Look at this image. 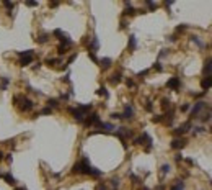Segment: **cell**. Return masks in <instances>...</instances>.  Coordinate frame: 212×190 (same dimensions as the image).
Instances as JSON below:
<instances>
[{
  "mask_svg": "<svg viewBox=\"0 0 212 190\" xmlns=\"http://www.w3.org/2000/svg\"><path fill=\"white\" fill-rule=\"evenodd\" d=\"M92 169H93V167L88 164V159H86V157H83L82 161L75 162L72 172H74V174H86V175H90V174H92Z\"/></svg>",
  "mask_w": 212,
  "mask_h": 190,
  "instance_id": "1",
  "label": "cell"
},
{
  "mask_svg": "<svg viewBox=\"0 0 212 190\" xmlns=\"http://www.w3.org/2000/svg\"><path fill=\"white\" fill-rule=\"evenodd\" d=\"M18 56H20V66L21 67H26L28 64L33 62V58H35V52L31 51V49H26V51H21V52H18Z\"/></svg>",
  "mask_w": 212,
  "mask_h": 190,
  "instance_id": "2",
  "label": "cell"
},
{
  "mask_svg": "<svg viewBox=\"0 0 212 190\" xmlns=\"http://www.w3.org/2000/svg\"><path fill=\"white\" fill-rule=\"evenodd\" d=\"M15 98L21 102V103H20V110H21V111H29V110L35 108V103H33V100H29V98L23 97V95H20V97L17 95Z\"/></svg>",
  "mask_w": 212,
  "mask_h": 190,
  "instance_id": "3",
  "label": "cell"
},
{
  "mask_svg": "<svg viewBox=\"0 0 212 190\" xmlns=\"http://www.w3.org/2000/svg\"><path fill=\"white\" fill-rule=\"evenodd\" d=\"M69 111L72 113V116H74L77 121H80V123L85 121V111H82L78 107H77V108H69Z\"/></svg>",
  "mask_w": 212,
  "mask_h": 190,
  "instance_id": "4",
  "label": "cell"
},
{
  "mask_svg": "<svg viewBox=\"0 0 212 190\" xmlns=\"http://www.w3.org/2000/svg\"><path fill=\"white\" fill-rule=\"evenodd\" d=\"M202 108H206V102H202V100H201V102H196V105L191 108V118H196V116L201 113Z\"/></svg>",
  "mask_w": 212,
  "mask_h": 190,
  "instance_id": "5",
  "label": "cell"
},
{
  "mask_svg": "<svg viewBox=\"0 0 212 190\" xmlns=\"http://www.w3.org/2000/svg\"><path fill=\"white\" fill-rule=\"evenodd\" d=\"M152 144V138H150L147 133H142V136H137V138H134V144H137V146H142V144Z\"/></svg>",
  "mask_w": 212,
  "mask_h": 190,
  "instance_id": "6",
  "label": "cell"
},
{
  "mask_svg": "<svg viewBox=\"0 0 212 190\" xmlns=\"http://www.w3.org/2000/svg\"><path fill=\"white\" fill-rule=\"evenodd\" d=\"M98 123H100V116H98V113H92V115H88V118L83 121L85 126H92V125H98Z\"/></svg>",
  "mask_w": 212,
  "mask_h": 190,
  "instance_id": "7",
  "label": "cell"
},
{
  "mask_svg": "<svg viewBox=\"0 0 212 190\" xmlns=\"http://www.w3.org/2000/svg\"><path fill=\"white\" fill-rule=\"evenodd\" d=\"M74 46V41L70 40V41H64V43H60V44H59V48H57V52L59 54H65V52H67V49H69V48H72Z\"/></svg>",
  "mask_w": 212,
  "mask_h": 190,
  "instance_id": "8",
  "label": "cell"
},
{
  "mask_svg": "<svg viewBox=\"0 0 212 190\" xmlns=\"http://www.w3.org/2000/svg\"><path fill=\"white\" fill-rule=\"evenodd\" d=\"M191 130V121H186L184 125H181L179 128L175 130V136H179V134H184V133H188Z\"/></svg>",
  "mask_w": 212,
  "mask_h": 190,
  "instance_id": "9",
  "label": "cell"
},
{
  "mask_svg": "<svg viewBox=\"0 0 212 190\" xmlns=\"http://www.w3.org/2000/svg\"><path fill=\"white\" fill-rule=\"evenodd\" d=\"M201 87H202V90H204V92H207V90L211 89V87H212V74L211 75H206V77L201 81Z\"/></svg>",
  "mask_w": 212,
  "mask_h": 190,
  "instance_id": "10",
  "label": "cell"
},
{
  "mask_svg": "<svg viewBox=\"0 0 212 190\" xmlns=\"http://www.w3.org/2000/svg\"><path fill=\"white\" fill-rule=\"evenodd\" d=\"M179 85H181V82H179V79H178V77H171L170 81L166 82V87H168V89H171V90H178V89H179Z\"/></svg>",
  "mask_w": 212,
  "mask_h": 190,
  "instance_id": "11",
  "label": "cell"
},
{
  "mask_svg": "<svg viewBox=\"0 0 212 190\" xmlns=\"http://www.w3.org/2000/svg\"><path fill=\"white\" fill-rule=\"evenodd\" d=\"M116 134H118V136L124 141V138H129V136L132 134V131L129 130V128H119V130L116 131Z\"/></svg>",
  "mask_w": 212,
  "mask_h": 190,
  "instance_id": "12",
  "label": "cell"
},
{
  "mask_svg": "<svg viewBox=\"0 0 212 190\" xmlns=\"http://www.w3.org/2000/svg\"><path fill=\"white\" fill-rule=\"evenodd\" d=\"M184 146H186V141H184V139L175 138L171 141V148H173V149H183Z\"/></svg>",
  "mask_w": 212,
  "mask_h": 190,
  "instance_id": "13",
  "label": "cell"
},
{
  "mask_svg": "<svg viewBox=\"0 0 212 190\" xmlns=\"http://www.w3.org/2000/svg\"><path fill=\"white\" fill-rule=\"evenodd\" d=\"M122 118H126V120H131L132 116H134V108H132L131 105H126L124 107V113H122Z\"/></svg>",
  "mask_w": 212,
  "mask_h": 190,
  "instance_id": "14",
  "label": "cell"
},
{
  "mask_svg": "<svg viewBox=\"0 0 212 190\" xmlns=\"http://www.w3.org/2000/svg\"><path fill=\"white\" fill-rule=\"evenodd\" d=\"M98 48H100L98 38H96V36H93V38H92V43L88 44V49H90V52H95V51H98Z\"/></svg>",
  "mask_w": 212,
  "mask_h": 190,
  "instance_id": "15",
  "label": "cell"
},
{
  "mask_svg": "<svg viewBox=\"0 0 212 190\" xmlns=\"http://www.w3.org/2000/svg\"><path fill=\"white\" fill-rule=\"evenodd\" d=\"M121 79H122V75H121V72H116V74H113L111 77H109V82L113 84V85H116V84H119Z\"/></svg>",
  "mask_w": 212,
  "mask_h": 190,
  "instance_id": "16",
  "label": "cell"
},
{
  "mask_svg": "<svg viewBox=\"0 0 212 190\" xmlns=\"http://www.w3.org/2000/svg\"><path fill=\"white\" fill-rule=\"evenodd\" d=\"M111 64H113V61L109 58H103L101 61H100V66L103 67V69H108V67H111Z\"/></svg>",
  "mask_w": 212,
  "mask_h": 190,
  "instance_id": "17",
  "label": "cell"
},
{
  "mask_svg": "<svg viewBox=\"0 0 212 190\" xmlns=\"http://www.w3.org/2000/svg\"><path fill=\"white\" fill-rule=\"evenodd\" d=\"M127 46H129V49H131V51H134V49L137 48V41H136V36H134V35L129 36V44H127Z\"/></svg>",
  "mask_w": 212,
  "mask_h": 190,
  "instance_id": "18",
  "label": "cell"
},
{
  "mask_svg": "<svg viewBox=\"0 0 212 190\" xmlns=\"http://www.w3.org/2000/svg\"><path fill=\"white\" fill-rule=\"evenodd\" d=\"M204 74H207V75L212 74V59H207V61H206V66H204Z\"/></svg>",
  "mask_w": 212,
  "mask_h": 190,
  "instance_id": "19",
  "label": "cell"
},
{
  "mask_svg": "<svg viewBox=\"0 0 212 190\" xmlns=\"http://www.w3.org/2000/svg\"><path fill=\"white\" fill-rule=\"evenodd\" d=\"M3 180H5V182H7L8 185H15V184H17V182H15V179H13V175H12V174H5V175H3Z\"/></svg>",
  "mask_w": 212,
  "mask_h": 190,
  "instance_id": "20",
  "label": "cell"
},
{
  "mask_svg": "<svg viewBox=\"0 0 212 190\" xmlns=\"http://www.w3.org/2000/svg\"><path fill=\"white\" fill-rule=\"evenodd\" d=\"M136 13V10L132 8V5L129 3V2H126V10H124V15H134Z\"/></svg>",
  "mask_w": 212,
  "mask_h": 190,
  "instance_id": "21",
  "label": "cell"
},
{
  "mask_svg": "<svg viewBox=\"0 0 212 190\" xmlns=\"http://www.w3.org/2000/svg\"><path fill=\"white\" fill-rule=\"evenodd\" d=\"M8 84H10V79H8V77H3L2 82H0V90H5L7 87H8Z\"/></svg>",
  "mask_w": 212,
  "mask_h": 190,
  "instance_id": "22",
  "label": "cell"
},
{
  "mask_svg": "<svg viewBox=\"0 0 212 190\" xmlns=\"http://www.w3.org/2000/svg\"><path fill=\"white\" fill-rule=\"evenodd\" d=\"M184 189V184H183V180H176V184L173 185L170 190H183Z\"/></svg>",
  "mask_w": 212,
  "mask_h": 190,
  "instance_id": "23",
  "label": "cell"
},
{
  "mask_svg": "<svg viewBox=\"0 0 212 190\" xmlns=\"http://www.w3.org/2000/svg\"><path fill=\"white\" fill-rule=\"evenodd\" d=\"M46 41H49V35H47V33H41L39 38H38V43L43 44V43H46Z\"/></svg>",
  "mask_w": 212,
  "mask_h": 190,
  "instance_id": "24",
  "label": "cell"
},
{
  "mask_svg": "<svg viewBox=\"0 0 212 190\" xmlns=\"http://www.w3.org/2000/svg\"><path fill=\"white\" fill-rule=\"evenodd\" d=\"M47 105H49V108H57V107H59V100L51 98V100H47Z\"/></svg>",
  "mask_w": 212,
  "mask_h": 190,
  "instance_id": "25",
  "label": "cell"
},
{
  "mask_svg": "<svg viewBox=\"0 0 212 190\" xmlns=\"http://www.w3.org/2000/svg\"><path fill=\"white\" fill-rule=\"evenodd\" d=\"M98 126L104 128V130H114V126H113L111 123H101V121H100V123H98Z\"/></svg>",
  "mask_w": 212,
  "mask_h": 190,
  "instance_id": "26",
  "label": "cell"
},
{
  "mask_svg": "<svg viewBox=\"0 0 212 190\" xmlns=\"http://www.w3.org/2000/svg\"><path fill=\"white\" fill-rule=\"evenodd\" d=\"M212 118V113L211 111H207V113H204V115L201 116V121H202V123H206V121H209Z\"/></svg>",
  "mask_w": 212,
  "mask_h": 190,
  "instance_id": "27",
  "label": "cell"
},
{
  "mask_svg": "<svg viewBox=\"0 0 212 190\" xmlns=\"http://www.w3.org/2000/svg\"><path fill=\"white\" fill-rule=\"evenodd\" d=\"M98 95H103L104 98H108V90H106V89H104V87H100V89H98Z\"/></svg>",
  "mask_w": 212,
  "mask_h": 190,
  "instance_id": "28",
  "label": "cell"
},
{
  "mask_svg": "<svg viewBox=\"0 0 212 190\" xmlns=\"http://www.w3.org/2000/svg\"><path fill=\"white\" fill-rule=\"evenodd\" d=\"M191 41H194V43H196V44H197L199 48H204V44H202V43L199 41V38H197V36H191Z\"/></svg>",
  "mask_w": 212,
  "mask_h": 190,
  "instance_id": "29",
  "label": "cell"
},
{
  "mask_svg": "<svg viewBox=\"0 0 212 190\" xmlns=\"http://www.w3.org/2000/svg\"><path fill=\"white\" fill-rule=\"evenodd\" d=\"M161 107L163 108H170V100L168 98H161Z\"/></svg>",
  "mask_w": 212,
  "mask_h": 190,
  "instance_id": "30",
  "label": "cell"
},
{
  "mask_svg": "<svg viewBox=\"0 0 212 190\" xmlns=\"http://www.w3.org/2000/svg\"><path fill=\"white\" fill-rule=\"evenodd\" d=\"M170 172V166L168 164H165V166H161V175H165V174Z\"/></svg>",
  "mask_w": 212,
  "mask_h": 190,
  "instance_id": "31",
  "label": "cell"
},
{
  "mask_svg": "<svg viewBox=\"0 0 212 190\" xmlns=\"http://www.w3.org/2000/svg\"><path fill=\"white\" fill-rule=\"evenodd\" d=\"M145 3H147V7H149L150 10H155V8H157V3H155V2H150V0H147Z\"/></svg>",
  "mask_w": 212,
  "mask_h": 190,
  "instance_id": "32",
  "label": "cell"
},
{
  "mask_svg": "<svg viewBox=\"0 0 212 190\" xmlns=\"http://www.w3.org/2000/svg\"><path fill=\"white\" fill-rule=\"evenodd\" d=\"M46 62L49 64V66H56V64H59L60 61H59V59H47Z\"/></svg>",
  "mask_w": 212,
  "mask_h": 190,
  "instance_id": "33",
  "label": "cell"
},
{
  "mask_svg": "<svg viewBox=\"0 0 212 190\" xmlns=\"http://www.w3.org/2000/svg\"><path fill=\"white\" fill-rule=\"evenodd\" d=\"M154 69H155V70H158V72H161V70H163V67H161V64L157 61V62H155V66H154Z\"/></svg>",
  "mask_w": 212,
  "mask_h": 190,
  "instance_id": "34",
  "label": "cell"
},
{
  "mask_svg": "<svg viewBox=\"0 0 212 190\" xmlns=\"http://www.w3.org/2000/svg\"><path fill=\"white\" fill-rule=\"evenodd\" d=\"M88 56H90V59H92L93 62H100V61H98V58L95 56V52H88Z\"/></svg>",
  "mask_w": 212,
  "mask_h": 190,
  "instance_id": "35",
  "label": "cell"
},
{
  "mask_svg": "<svg viewBox=\"0 0 212 190\" xmlns=\"http://www.w3.org/2000/svg\"><path fill=\"white\" fill-rule=\"evenodd\" d=\"M161 120H163V116H160V115H157V116H154V118H152V121H154V123H160Z\"/></svg>",
  "mask_w": 212,
  "mask_h": 190,
  "instance_id": "36",
  "label": "cell"
},
{
  "mask_svg": "<svg viewBox=\"0 0 212 190\" xmlns=\"http://www.w3.org/2000/svg\"><path fill=\"white\" fill-rule=\"evenodd\" d=\"M3 5H5L7 8H8V10H12V8H13V5H15V3H12V2H3Z\"/></svg>",
  "mask_w": 212,
  "mask_h": 190,
  "instance_id": "37",
  "label": "cell"
},
{
  "mask_svg": "<svg viewBox=\"0 0 212 190\" xmlns=\"http://www.w3.org/2000/svg\"><path fill=\"white\" fill-rule=\"evenodd\" d=\"M149 74V69H145V70H140V72H139L137 74V77H142V75H147Z\"/></svg>",
  "mask_w": 212,
  "mask_h": 190,
  "instance_id": "38",
  "label": "cell"
},
{
  "mask_svg": "<svg viewBox=\"0 0 212 190\" xmlns=\"http://www.w3.org/2000/svg\"><path fill=\"white\" fill-rule=\"evenodd\" d=\"M111 118H113V120H121L122 116H121L119 113H113V115H111Z\"/></svg>",
  "mask_w": 212,
  "mask_h": 190,
  "instance_id": "39",
  "label": "cell"
},
{
  "mask_svg": "<svg viewBox=\"0 0 212 190\" xmlns=\"http://www.w3.org/2000/svg\"><path fill=\"white\" fill-rule=\"evenodd\" d=\"M183 30H186V25H179L176 28V33H179V31H183Z\"/></svg>",
  "mask_w": 212,
  "mask_h": 190,
  "instance_id": "40",
  "label": "cell"
},
{
  "mask_svg": "<svg viewBox=\"0 0 212 190\" xmlns=\"http://www.w3.org/2000/svg\"><path fill=\"white\" fill-rule=\"evenodd\" d=\"M188 110H189V105H188V103L181 105V111H188Z\"/></svg>",
  "mask_w": 212,
  "mask_h": 190,
  "instance_id": "41",
  "label": "cell"
},
{
  "mask_svg": "<svg viewBox=\"0 0 212 190\" xmlns=\"http://www.w3.org/2000/svg\"><path fill=\"white\" fill-rule=\"evenodd\" d=\"M75 58H77V54H74V56H70V58H69V61H67V64H72V62L75 61Z\"/></svg>",
  "mask_w": 212,
  "mask_h": 190,
  "instance_id": "42",
  "label": "cell"
},
{
  "mask_svg": "<svg viewBox=\"0 0 212 190\" xmlns=\"http://www.w3.org/2000/svg\"><path fill=\"white\" fill-rule=\"evenodd\" d=\"M51 111H52L51 108H44V110H43V111H41V113H43V115H49Z\"/></svg>",
  "mask_w": 212,
  "mask_h": 190,
  "instance_id": "43",
  "label": "cell"
},
{
  "mask_svg": "<svg viewBox=\"0 0 212 190\" xmlns=\"http://www.w3.org/2000/svg\"><path fill=\"white\" fill-rule=\"evenodd\" d=\"M175 161H176V162L183 161V156H181V154H176V156H175Z\"/></svg>",
  "mask_w": 212,
  "mask_h": 190,
  "instance_id": "44",
  "label": "cell"
},
{
  "mask_svg": "<svg viewBox=\"0 0 212 190\" xmlns=\"http://www.w3.org/2000/svg\"><path fill=\"white\" fill-rule=\"evenodd\" d=\"M38 2H26V7H36Z\"/></svg>",
  "mask_w": 212,
  "mask_h": 190,
  "instance_id": "45",
  "label": "cell"
},
{
  "mask_svg": "<svg viewBox=\"0 0 212 190\" xmlns=\"http://www.w3.org/2000/svg\"><path fill=\"white\" fill-rule=\"evenodd\" d=\"M194 130H196V134H197V133H204V128H202V126H199V128H194Z\"/></svg>",
  "mask_w": 212,
  "mask_h": 190,
  "instance_id": "46",
  "label": "cell"
},
{
  "mask_svg": "<svg viewBox=\"0 0 212 190\" xmlns=\"http://www.w3.org/2000/svg\"><path fill=\"white\" fill-rule=\"evenodd\" d=\"M126 84H127V87H134V81H131V79H127Z\"/></svg>",
  "mask_w": 212,
  "mask_h": 190,
  "instance_id": "47",
  "label": "cell"
},
{
  "mask_svg": "<svg viewBox=\"0 0 212 190\" xmlns=\"http://www.w3.org/2000/svg\"><path fill=\"white\" fill-rule=\"evenodd\" d=\"M168 54V49H161V52H160V58H163V56H166Z\"/></svg>",
  "mask_w": 212,
  "mask_h": 190,
  "instance_id": "48",
  "label": "cell"
},
{
  "mask_svg": "<svg viewBox=\"0 0 212 190\" xmlns=\"http://www.w3.org/2000/svg\"><path fill=\"white\" fill-rule=\"evenodd\" d=\"M126 26H127V23L124 21V20H122V21H121V26H119V28H121V30H124Z\"/></svg>",
  "mask_w": 212,
  "mask_h": 190,
  "instance_id": "49",
  "label": "cell"
},
{
  "mask_svg": "<svg viewBox=\"0 0 212 190\" xmlns=\"http://www.w3.org/2000/svg\"><path fill=\"white\" fill-rule=\"evenodd\" d=\"M145 108H147V110L150 111V110H152V102H147V105H145Z\"/></svg>",
  "mask_w": 212,
  "mask_h": 190,
  "instance_id": "50",
  "label": "cell"
},
{
  "mask_svg": "<svg viewBox=\"0 0 212 190\" xmlns=\"http://www.w3.org/2000/svg\"><path fill=\"white\" fill-rule=\"evenodd\" d=\"M96 190H106V187H104L103 184H100V185H98V189H96Z\"/></svg>",
  "mask_w": 212,
  "mask_h": 190,
  "instance_id": "51",
  "label": "cell"
},
{
  "mask_svg": "<svg viewBox=\"0 0 212 190\" xmlns=\"http://www.w3.org/2000/svg\"><path fill=\"white\" fill-rule=\"evenodd\" d=\"M157 190H165V187H163V185H158V187H157Z\"/></svg>",
  "mask_w": 212,
  "mask_h": 190,
  "instance_id": "52",
  "label": "cell"
},
{
  "mask_svg": "<svg viewBox=\"0 0 212 190\" xmlns=\"http://www.w3.org/2000/svg\"><path fill=\"white\" fill-rule=\"evenodd\" d=\"M2 159H3V154H2V152H0V161H2Z\"/></svg>",
  "mask_w": 212,
  "mask_h": 190,
  "instance_id": "53",
  "label": "cell"
},
{
  "mask_svg": "<svg viewBox=\"0 0 212 190\" xmlns=\"http://www.w3.org/2000/svg\"><path fill=\"white\" fill-rule=\"evenodd\" d=\"M140 190H150V189H147V187H144V189H140Z\"/></svg>",
  "mask_w": 212,
  "mask_h": 190,
  "instance_id": "54",
  "label": "cell"
},
{
  "mask_svg": "<svg viewBox=\"0 0 212 190\" xmlns=\"http://www.w3.org/2000/svg\"><path fill=\"white\" fill-rule=\"evenodd\" d=\"M15 190H26V189H15Z\"/></svg>",
  "mask_w": 212,
  "mask_h": 190,
  "instance_id": "55",
  "label": "cell"
},
{
  "mask_svg": "<svg viewBox=\"0 0 212 190\" xmlns=\"http://www.w3.org/2000/svg\"><path fill=\"white\" fill-rule=\"evenodd\" d=\"M211 133H212V126H211Z\"/></svg>",
  "mask_w": 212,
  "mask_h": 190,
  "instance_id": "56",
  "label": "cell"
}]
</instances>
